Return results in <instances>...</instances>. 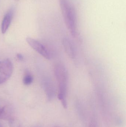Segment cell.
I'll return each instance as SVG.
<instances>
[{
	"instance_id": "5b68a950",
	"label": "cell",
	"mask_w": 126,
	"mask_h": 127,
	"mask_svg": "<svg viewBox=\"0 0 126 127\" xmlns=\"http://www.w3.org/2000/svg\"><path fill=\"white\" fill-rule=\"evenodd\" d=\"M15 12V8L13 7L9 9L4 15L1 24V31L3 34L6 32L10 26Z\"/></svg>"
},
{
	"instance_id": "6da1fadb",
	"label": "cell",
	"mask_w": 126,
	"mask_h": 127,
	"mask_svg": "<svg viewBox=\"0 0 126 127\" xmlns=\"http://www.w3.org/2000/svg\"><path fill=\"white\" fill-rule=\"evenodd\" d=\"M54 72L58 84V98L64 109L67 107L66 95L68 85V73L66 67L61 64H58L55 66Z\"/></svg>"
},
{
	"instance_id": "ba28073f",
	"label": "cell",
	"mask_w": 126,
	"mask_h": 127,
	"mask_svg": "<svg viewBox=\"0 0 126 127\" xmlns=\"http://www.w3.org/2000/svg\"><path fill=\"white\" fill-rule=\"evenodd\" d=\"M17 58H18V59L20 61H23L24 60V57L23 55L21 54H17Z\"/></svg>"
},
{
	"instance_id": "277c9868",
	"label": "cell",
	"mask_w": 126,
	"mask_h": 127,
	"mask_svg": "<svg viewBox=\"0 0 126 127\" xmlns=\"http://www.w3.org/2000/svg\"><path fill=\"white\" fill-rule=\"evenodd\" d=\"M26 41L29 45L39 54L47 59H50L51 58L50 53L43 44L38 41L30 37H27L26 39Z\"/></svg>"
},
{
	"instance_id": "7c38bea8",
	"label": "cell",
	"mask_w": 126,
	"mask_h": 127,
	"mask_svg": "<svg viewBox=\"0 0 126 127\" xmlns=\"http://www.w3.org/2000/svg\"></svg>"
},
{
	"instance_id": "3957f363",
	"label": "cell",
	"mask_w": 126,
	"mask_h": 127,
	"mask_svg": "<svg viewBox=\"0 0 126 127\" xmlns=\"http://www.w3.org/2000/svg\"><path fill=\"white\" fill-rule=\"evenodd\" d=\"M13 69V65L10 60L6 59L0 61V85L9 80Z\"/></svg>"
},
{
	"instance_id": "30bf717a",
	"label": "cell",
	"mask_w": 126,
	"mask_h": 127,
	"mask_svg": "<svg viewBox=\"0 0 126 127\" xmlns=\"http://www.w3.org/2000/svg\"><path fill=\"white\" fill-rule=\"evenodd\" d=\"M89 127H98L97 125L94 122H91L90 124Z\"/></svg>"
},
{
	"instance_id": "8fae6325",
	"label": "cell",
	"mask_w": 126,
	"mask_h": 127,
	"mask_svg": "<svg viewBox=\"0 0 126 127\" xmlns=\"http://www.w3.org/2000/svg\"><path fill=\"white\" fill-rule=\"evenodd\" d=\"M0 127H3V126H2V125L0 123Z\"/></svg>"
},
{
	"instance_id": "9c48e42d",
	"label": "cell",
	"mask_w": 126,
	"mask_h": 127,
	"mask_svg": "<svg viewBox=\"0 0 126 127\" xmlns=\"http://www.w3.org/2000/svg\"><path fill=\"white\" fill-rule=\"evenodd\" d=\"M4 107H1L0 106V118L1 117L2 115V113L3 112L4 110Z\"/></svg>"
},
{
	"instance_id": "8992f818",
	"label": "cell",
	"mask_w": 126,
	"mask_h": 127,
	"mask_svg": "<svg viewBox=\"0 0 126 127\" xmlns=\"http://www.w3.org/2000/svg\"><path fill=\"white\" fill-rule=\"evenodd\" d=\"M64 50L70 57L72 59L75 58V53L74 46L70 39L64 38L63 41Z\"/></svg>"
},
{
	"instance_id": "52a82bcc",
	"label": "cell",
	"mask_w": 126,
	"mask_h": 127,
	"mask_svg": "<svg viewBox=\"0 0 126 127\" xmlns=\"http://www.w3.org/2000/svg\"><path fill=\"white\" fill-rule=\"evenodd\" d=\"M33 78L32 75L29 72L27 71L24 73L23 78V83L24 85L28 86L31 84L33 81Z\"/></svg>"
},
{
	"instance_id": "7a4b0ae2",
	"label": "cell",
	"mask_w": 126,
	"mask_h": 127,
	"mask_svg": "<svg viewBox=\"0 0 126 127\" xmlns=\"http://www.w3.org/2000/svg\"><path fill=\"white\" fill-rule=\"evenodd\" d=\"M61 13L66 25L73 36L76 34L75 10L69 0H59Z\"/></svg>"
}]
</instances>
